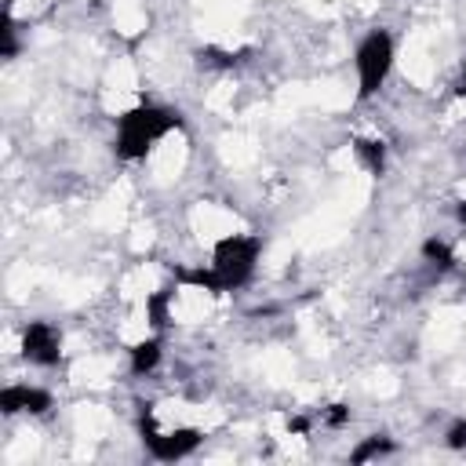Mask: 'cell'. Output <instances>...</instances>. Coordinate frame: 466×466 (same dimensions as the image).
Returning a JSON list of instances; mask_svg holds the SVG:
<instances>
[{
    "instance_id": "cell-1",
    "label": "cell",
    "mask_w": 466,
    "mask_h": 466,
    "mask_svg": "<svg viewBox=\"0 0 466 466\" xmlns=\"http://www.w3.org/2000/svg\"><path fill=\"white\" fill-rule=\"evenodd\" d=\"M186 124L182 109L160 106V102H138L127 113L116 116V135H113V157L124 164L142 160L164 135L178 131Z\"/></svg>"
},
{
    "instance_id": "cell-2",
    "label": "cell",
    "mask_w": 466,
    "mask_h": 466,
    "mask_svg": "<svg viewBox=\"0 0 466 466\" xmlns=\"http://www.w3.org/2000/svg\"><path fill=\"white\" fill-rule=\"evenodd\" d=\"M393 58H397V44H393V33L390 29H371L364 33V40L357 44L353 51V69H357V102H368L375 98L390 73H393Z\"/></svg>"
},
{
    "instance_id": "cell-3",
    "label": "cell",
    "mask_w": 466,
    "mask_h": 466,
    "mask_svg": "<svg viewBox=\"0 0 466 466\" xmlns=\"http://www.w3.org/2000/svg\"><path fill=\"white\" fill-rule=\"evenodd\" d=\"M138 441L142 448L157 459V462H182L189 459L200 444H204V433L197 426H175V430H160L157 426V415H153V404H138Z\"/></svg>"
},
{
    "instance_id": "cell-4",
    "label": "cell",
    "mask_w": 466,
    "mask_h": 466,
    "mask_svg": "<svg viewBox=\"0 0 466 466\" xmlns=\"http://www.w3.org/2000/svg\"><path fill=\"white\" fill-rule=\"evenodd\" d=\"M262 255V237L255 233H229L211 248V269L222 280V291H237L251 280L255 262Z\"/></svg>"
},
{
    "instance_id": "cell-5",
    "label": "cell",
    "mask_w": 466,
    "mask_h": 466,
    "mask_svg": "<svg viewBox=\"0 0 466 466\" xmlns=\"http://www.w3.org/2000/svg\"><path fill=\"white\" fill-rule=\"evenodd\" d=\"M22 357L36 368H55L62 360V331L51 320H29L22 328Z\"/></svg>"
},
{
    "instance_id": "cell-6",
    "label": "cell",
    "mask_w": 466,
    "mask_h": 466,
    "mask_svg": "<svg viewBox=\"0 0 466 466\" xmlns=\"http://www.w3.org/2000/svg\"><path fill=\"white\" fill-rule=\"evenodd\" d=\"M51 408H55V397L44 386L11 382L0 390V411L4 415H47Z\"/></svg>"
},
{
    "instance_id": "cell-7",
    "label": "cell",
    "mask_w": 466,
    "mask_h": 466,
    "mask_svg": "<svg viewBox=\"0 0 466 466\" xmlns=\"http://www.w3.org/2000/svg\"><path fill=\"white\" fill-rule=\"evenodd\" d=\"M350 146H353V157L364 164V171H368V175H375V178H382V175H386L390 153H386V142H382V138H371V135H357Z\"/></svg>"
},
{
    "instance_id": "cell-8",
    "label": "cell",
    "mask_w": 466,
    "mask_h": 466,
    "mask_svg": "<svg viewBox=\"0 0 466 466\" xmlns=\"http://www.w3.org/2000/svg\"><path fill=\"white\" fill-rule=\"evenodd\" d=\"M160 357H164V342H160L157 335H153V339H142V342H135V346L127 350V371H131L135 379H146L149 371H157Z\"/></svg>"
},
{
    "instance_id": "cell-9",
    "label": "cell",
    "mask_w": 466,
    "mask_h": 466,
    "mask_svg": "<svg viewBox=\"0 0 466 466\" xmlns=\"http://www.w3.org/2000/svg\"><path fill=\"white\" fill-rule=\"evenodd\" d=\"M171 277L175 284H186V288H200L208 295H226L222 291V280L211 266H171Z\"/></svg>"
},
{
    "instance_id": "cell-10",
    "label": "cell",
    "mask_w": 466,
    "mask_h": 466,
    "mask_svg": "<svg viewBox=\"0 0 466 466\" xmlns=\"http://www.w3.org/2000/svg\"><path fill=\"white\" fill-rule=\"evenodd\" d=\"M175 291H178V284H164V288H157V291L146 295V317H149V324H153L157 331H164V328L171 324V302H175Z\"/></svg>"
},
{
    "instance_id": "cell-11",
    "label": "cell",
    "mask_w": 466,
    "mask_h": 466,
    "mask_svg": "<svg viewBox=\"0 0 466 466\" xmlns=\"http://www.w3.org/2000/svg\"><path fill=\"white\" fill-rule=\"evenodd\" d=\"M393 451H397V444H393L390 433H368V437H360V441L353 444L350 462H353V466H364V462L382 459V455H393Z\"/></svg>"
},
{
    "instance_id": "cell-12",
    "label": "cell",
    "mask_w": 466,
    "mask_h": 466,
    "mask_svg": "<svg viewBox=\"0 0 466 466\" xmlns=\"http://www.w3.org/2000/svg\"><path fill=\"white\" fill-rule=\"evenodd\" d=\"M419 255H422V262H430L433 269H451V266H455V251H451V244H448L444 237H426L422 248H419Z\"/></svg>"
},
{
    "instance_id": "cell-13",
    "label": "cell",
    "mask_w": 466,
    "mask_h": 466,
    "mask_svg": "<svg viewBox=\"0 0 466 466\" xmlns=\"http://www.w3.org/2000/svg\"><path fill=\"white\" fill-rule=\"evenodd\" d=\"M15 55H18V25H15L11 0H7L0 15V58H15Z\"/></svg>"
},
{
    "instance_id": "cell-14",
    "label": "cell",
    "mask_w": 466,
    "mask_h": 466,
    "mask_svg": "<svg viewBox=\"0 0 466 466\" xmlns=\"http://www.w3.org/2000/svg\"><path fill=\"white\" fill-rule=\"evenodd\" d=\"M197 62H200V66H211V69H233V66L240 62V55L222 51V47H200V51H197Z\"/></svg>"
},
{
    "instance_id": "cell-15",
    "label": "cell",
    "mask_w": 466,
    "mask_h": 466,
    "mask_svg": "<svg viewBox=\"0 0 466 466\" xmlns=\"http://www.w3.org/2000/svg\"><path fill=\"white\" fill-rule=\"evenodd\" d=\"M444 444H448L451 451H462V448H466V419H451V422H448Z\"/></svg>"
},
{
    "instance_id": "cell-16",
    "label": "cell",
    "mask_w": 466,
    "mask_h": 466,
    "mask_svg": "<svg viewBox=\"0 0 466 466\" xmlns=\"http://www.w3.org/2000/svg\"><path fill=\"white\" fill-rule=\"evenodd\" d=\"M320 419H324V426H346L350 422V408L346 404H328Z\"/></svg>"
},
{
    "instance_id": "cell-17",
    "label": "cell",
    "mask_w": 466,
    "mask_h": 466,
    "mask_svg": "<svg viewBox=\"0 0 466 466\" xmlns=\"http://www.w3.org/2000/svg\"><path fill=\"white\" fill-rule=\"evenodd\" d=\"M288 430H291V433H309V419L295 415V419H288Z\"/></svg>"
},
{
    "instance_id": "cell-18",
    "label": "cell",
    "mask_w": 466,
    "mask_h": 466,
    "mask_svg": "<svg viewBox=\"0 0 466 466\" xmlns=\"http://www.w3.org/2000/svg\"><path fill=\"white\" fill-rule=\"evenodd\" d=\"M455 95L466 98V58H462V69H459V80H455Z\"/></svg>"
}]
</instances>
